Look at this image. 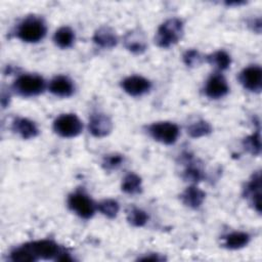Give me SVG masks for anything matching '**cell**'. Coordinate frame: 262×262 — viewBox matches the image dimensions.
Segmentation results:
<instances>
[{"instance_id": "obj_22", "label": "cell", "mask_w": 262, "mask_h": 262, "mask_svg": "<svg viewBox=\"0 0 262 262\" xmlns=\"http://www.w3.org/2000/svg\"><path fill=\"white\" fill-rule=\"evenodd\" d=\"M212 132V126L205 120H199L187 127V133L192 138L207 136Z\"/></svg>"}, {"instance_id": "obj_29", "label": "cell", "mask_w": 262, "mask_h": 262, "mask_svg": "<svg viewBox=\"0 0 262 262\" xmlns=\"http://www.w3.org/2000/svg\"><path fill=\"white\" fill-rule=\"evenodd\" d=\"M140 261H163L165 260V257L161 254H147L145 256H142L138 258Z\"/></svg>"}, {"instance_id": "obj_1", "label": "cell", "mask_w": 262, "mask_h": 262, "mask_svg": "<svg viewBox=\"0 0 262 262\" xmlns=\"http://www.w3.org/2000/svg\"><path fill=\"white\" fill-rule=\"evenodd\" d=\"M182 34L183 24L181 19L176 17L169 18L159 27L155 42L161 48H169L181 39Z\"/></svg>"}, {"instance_id": "obj_27", "label": "cell", "mask_w": 262, "mask_h": 262, "mask_svg": "<svg viewBox=\"0 0 262 262\" xmlns=\"http://www.w3.org/2000/svg\"><path fill=\"white\" fill-rule=\"evenodd\" d=\"M123 161H124V158H123L122 155H120V154H110V155H107L103 158L102 167H103L104 170H107V171L116 170L118 167L121 166Z\"/></svg>"}, {"instance_id": "obj_11", "label": "cell", "mask_w": 262, "mask_h": 262, "mask_svg": "<svg viewBox=\"0 0 262 262\" xmlns=\"http://www.w3.org/2000/svg\"><path fill=\"white\" fill-rule=\"evenodd\" d=\"M229 91L228 84L225 78L219 74H213L206 82L205 94L212 99H218L225 96Z\"/></svg>"}, {"instance_id": "obj_4", "label": "cell", "mask_w": 262, "mask_h": 262, "mask_svg": "<svg viewBox=\"0 0 262 262\" xmlns=\"http://www.w3.org/2000/svg\"><path fill=\"white\" fill-rule=\"evenodd\" d=\"M45 81L39 75L26 74L19 76L12 85L16 94L23 97H32L41 94L45 89Z\"/></svg>"}, {"instance_id": "obj_7", "label": "cell", "mask_w": 262, "mask_h": 262, "mask_svg": "<svg viewBox=\"0 0 262 262\" xmlns=\"http://www.w3.org/2000/svg\"><path fill=\"white\" fill-rule=\"evenodd\" d=\"M68 206L76 215L83 219H90L96 209L92 200L83 191L71 193L68 198Z\"/></svg>"}, {"instance_id": "obj_20", "label": "cell", "mask_w": 262, "mask_h": 262, "mask_svg": "<svg viewBox=\"0 0 262 262\" xmlns=\"http://www.w3.org/2000/svg\"><path fill=\"white\" fill-rule=\"evenodd\" d=\"M207 61L218 71H224L229 68L231 58L224 50H218L207 55Z\"/></svg>"}, {"instance_id": "obj_2", "label": "cell", "mask_w": 262, "mask_h": 262, "mask_svg": "<svg viewBox=\"0 0 262 262\" xmlns=\"http://www.w3.org/2000/svg\"><path fill=\"white\" fill-rule=\"evenodd\" d=\"M46 35V25L42 18L31 15L25 18L17 27L16 36L24 42L37 43Z\"/></svg>"}, {"instance_id": "obj_9", "label": "cell", "mask_w": 262, "mask_h": 262, "mask_svg": "<svg viewBox=\"0 0 262 262\" xmlns=\"http://www.w3.org/2000/svg\"><path fill=\"white\" fill-rule=\"evenodd\" d=\"M121 86L127 94L131 96H141L150 90L151 83L142 76L133 75L125 78L122 81Z\"/></svg>"}, {"instance_id": "obj_25", "label": "cell", "mask_w": 262, "mask_h": 262, "mask_svg": "<svg viewBox=\"0 0 262 262\" xmlns=\"http://www.w3.org/2000/svg\"><path fill=\"white\" fill-rule=\"evenodd\" d=\"M245 149L253 156H259L261 152V138L260 132L257 130L252 135L246 137L243 141Z\"/></svg>"}, {"instance_id": "obj_13", "label": "cell", "mask_w": 262, "mask_h": 262, "mask_svg": "<svg viewBox=\"0 0 262 262\" xmlns=\"http://www.w3.org/2000/svg\"><path fill=\"white\" fill-rule=\"evenodd\" d=\"M124 45L129 51L135 54H140L144 52L147 46L144 34L138 29L131 30L125 35Z\"/></svg>"}, {"instance_id": "obj_19", "label": "cell", "mask_w": 262, "mask_h": 262, "mask_svg": "<svg viewBox=\"0 0 262 262\" xmlns=\"http://www.w3.org/2000/svg\"><path fill=\"white\" fill-rule=\"evenodd\" d=\"M53 41L59 48H69L75 41V33L70 27H60L54 33Z\"/></svg>"}, {"instance_id": "obj_14", "label": "cell", "mask_w": 262, "mask_h": 262, "mask_svg": "<svg viewBox=\"0 0 262 262\" xmlns=\"http://www.w3.org/2000/svg\"><path fill=\"white\" fill-rule=\"evenodd\" d=\"M49 91L58 97H69L75 91L73 81L67 76H56L49 83Z\"/></svg>"}, {"instance_id": "obj_12", "label": "cell", "mask_w": 262, "mask_h": 262, "mask_svg": "<svg viewBox=\"0 0 262 262\" xmlns=\"http://www.w3.org/2000/svg\"><path fill=\"white\" fill-rule=\"evenodd\" d=\"M245 196L253 208L260 213L261 212V175L260 172L253 174L250 181L245 187Z\"/></svg>"}, {"instance_id": "obj_23", "label": "cell", "mask_w": 262, "mask_h": 262, "mask_svg": "<svg viewBox=\"0 0 262 262\" xmlns=\"http://www.w3.org/2000/svg\"><path fill=\"white\" fill-rule=\"evenodd\" d=\"M97 210L102 214L104 215L105 217L110 218V219H113L115 218L118 213H119V210H120V206H119V203L113 199H105V200H102L101 202H99L96 206Z\"/></svg>"}, {"instance_id": "obj_5", "label": "cell", "mask_w": 262, "mask_h": 262, "mask_svg": "<svg viewBox=\"0 0 262 262\" xmlns=\"http://www.w3.org/2000/svg\"><path fill=\"white\" fill-rule=\"evenodd\" d=\"M53 130L61 137L73 138L82 132L83 124L77 115L62 114L54 120Z\"/></svg>"}, {"instance_id": "obj_6", "label": "cell", "mask_w": 262, "mask_h": 262, "mask_svg": "<svg viewBox=\"0 0 262 262\" xmlns=\"http://www.w3.org/2000/svg\"><path fill=\"white\" fill-rule=\"evenodd\" d=\"M148 134L158 142L163 144H173L179 136V128L172 122L152 123L147 128Z\"/></svg>"}, {"instance_id": "obj_16", "label": "cell", "mask_w": 262, "mask_h": 262, "mask_svg": "<svg viewBox=\"0 0 262 262\" xmlns=\"http://www.w3.org/2000/svg\"><path fill=\"white\" fill-rule=\"evenodd\" d=\"M12 130L23 139L34 138L39 133L36 124L27 118H16L12 123Z\"/></svg>"}, {"instance_id": "obj_28", "label": "cell", "mask_w": 262, "mask_h": 262, "mask_svg": "<svg viewBox=\"0 0 262 262\" xmlns=\"http://www.w3.org/2000/svg\"><path fill=\"white\" fill-rule=\"evenodd\" d=\"M183 61L187 67L199 66L202 61V56L200 52L195 49H189L183 54Z\"/></svg>"}, {"instance_id": "obj_21", "label": "cell", "mask_w": 262, "mask_h": 262, "mask_svg": "<svg viewBox=\"0 0 262 262\" xmlns=\"http://www.w3.org/2000/svg\"><path fill=\"white\" fill-rule=\"evenodd\" d=\"M122 190L128 194H137L141 191V178L135 173L127 174L122 181Z\"/></svg>"}, {"instance_id": "obj_10", "label": "cell", "mask_w": 262, "mask_h": 262, "mask_svg": "<svg viewBox=\"0 0 262 262\" xmlns=\"http://www.w3.org/2000/svg\"><path fill=\"white\" fill-rule=\"evenodd\" d=\"M88 129L94 137H105L113 130V122L107 115L102 113H95L91 115L89 119Z\"/></svg>"}, {"instance_id": "obj_18", "label": "cell", "mask_w": 262, "mask_h": 262, "mask_svg": "<svg viewBox=\"0 0 262 262\" xmlns=\"http://www.w3.org/2000/svg\"><path fill=\"white\" fill-rule=\"evenodd\" d=\"M251 236L244 231H233L223 236V247L228 250H238L250 243Z\"/></svg>"}, {"instance_id": "obj_17", "label": "cell", "mask_w": 262, "mask_h": 262, "mask_svg": "<svg viewBox=\"0 0 262 262\" xmlns=\"http://www.w3.org/2000/svg\"><path fill=\"white\" fill-rule=\"evenodd\" d=\"M205 196L206 194L202 189L195 185H190L181 193L180 199L185 206L191 209H196L201 207L205 201Z\"/></svg>"}, {"instance_id": "obj_8", "label": "cell", "mask_w": 262, "mask_h": 262, "mask_svg": "<svg viewBox=\"0 0 262 262\" xmlns=\"http://www.w3.org/2000/svg\"><path fill=\"white\" fill-rule=\"evenodd\" d=\"M238 80L245 89L259 93L262 89V70L259 66L247 67L241 72Z\"/></svg>"}, {"instance_id": "obj_3", "label": "cell", "mask_w": 262, "mask_h": 262, "mask_svg": "<svg viewBox=\"0 0 262 262\" xmlns=\"http://www.w3.org/2000/svg\"><path fill=\"white\" fill-rule=\"evenodd\" d=\"M27 251L32 255L34 261L38 259L43 260H55L59 261L60 256L64 251L53 241L41 239L24 245Z\"/></svg>"}, {"instance_id": "obj_15", "label": "cell", "mask_w": 262, "mask_h": 262, "mask_svg": "<svg viewBox=\"0 0 262 262\" xmlns=\"http://www.w3.org/2000/svg\"><path fill=\"white\" fill-rule=\"evenodd\" d=\"M93 41L98 46L110 49L117 45L118 37L112 28L107 26H102L95 31L93 35Z\"/></svg>"}, {"instance_id": "obj_26", "label": "cell", "mask_w": 262, "mask_h": 262, "mask_svg": "<svg viewBox=\"0 0 262 262\" xmlns=\"http://www.w3.org/2000/svg\"><path fill=\"white\" fill-rule=\"evenodd\" d=\"M183 178L186 181L196 183L204 178V172L198 165H195V163L191 161V159H188V165L183 172Z\"/></svg>"}, {"instance_id": "obj_24", "label": "cell", "mask_w": 262, "mask_h": 262, "mask_svg": "<svg viewBox=\"0 0 262 262\" xmlns=\"http://www.w3.org/2000/svg\"><path fill=\"white\" fill-rule=\"evenodd\" d=\"M127 220L131 225L141 227L146 224L148 220V215L145 211L136 207H132L127 212Z\"/></svg>"}]
</instances>
